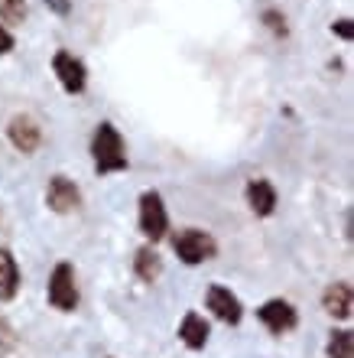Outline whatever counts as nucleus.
<instances>
[{
	"mask_svg": "<svg viewBox=\"0 0 354 358\" xmlns=\"http://www.w3.org/2000/svg\"><path fill=\"white\" fill-rule=\"evenodd\" d=\"M91 153H94V166L98 173H121L127 170V150H124V141L114 124H98V131L91 137Z\"/></svg>",
	"mask_w": 354,
	"mask_h": 358,
	"instance_id": "f257e3e1",
	"label": "nucleus"
},
{
	"mask_svg": "<svg viewBox=\"0 0 354 358\" xmlns=\"http://www.w3.org/2000/svg\"><path fill=\"white\" fill-rule=\"evenodd\" d=\"M260 322L267 326L270 332H276V336H283V332H289L293 326H296V310L289 306L286 300H270L260 306Z\"/></svg>",
	"mask_w": 354,
	"mask_h": 358,
	"instance_id": "0eeeda50",
	"label": "nucleus"
},
{
	"mask_svg": "<svg viewBox=\"0 0 354 358\" xmlns=\"http://www.w3.org/2000/svg\"><path fill=\"white\" fill-rule=\"evenodd\" d=\"M52 69H56L59 82H62V88H66L68 94L84 92V82H88V76H84L82 59H75L72 52H66V49H59L56 59H52Z\"/></svg>",
	"mask_w": 354,
	"mask_h": 358,
	"instance_id": "39448f33",
	"label": "nucleus"
},
{
	"mask_svg": "<svg viewBox=\"0 0 354 358\" xmlns=\"http://www.w3.org/2000/svg\"><path fill=\"white\" fill-rule=\"evenodd\" d=\"M325 310L338 320H348L351 316V287L348 283H332L325 290Z\"/></svg>",
	"mask_w": 354,
	"mask_h": 358,
	"instance_id": "f8f14e48",
	"label": "nucleus"
},
{
	"mask_svg": "<svg viewBox=\"0 0 354 358\" xmlns=\"http://www.w3.org/2000/svg\"><path fill=\"white\" fill-rule=\"evenodd\" d=\"M39 127L33 117H27V114H17L13 121H10V143L17 147L20 153H33L39 147Z\"/></svg>",
	"mask_w": 354,
	"mask_h": 358,
	"instance_id": "6e6552de",
	"label": "nucleus"
},
{
	"mask_svg": "<svg viewBox=\"0 0 354 358\" xmlns=\"http://www.w3.org/2000/svg\"><path fill=\"white\" fill-rule=\"evenodd\" d=\"M332 33H338V36H341V39H351L354 36V27H351V20H338V23H335V27H332Z\"/></svg>",
	"mask_w": 354,
	"mask_h": 358,
	"instance_id": "a211bd4d",
	"label": "nucleus"
},
{
	"mask_svg": "<svg viewBox=\"0 0 354 358\" xmlns=\"http://www.w3.org/2000/svg\"><path fill=\"white\" fill-rule=\"evenodd\" d=\"M46 7L52 10V13H59V17H66L68 10H72V0H46Z\"/></svg>",
	"mask_w": 354,
	"mask_h": 358,
	"instance_id": "6ab92c4d",
	"label": "nucleus"
},
{
	"mask_svg": "<svg viewBox=\"0 0 354 358\" xmlns=\"http://www.w3.org/2000/svg\"><path fill=\"white\" fill-rule=\"evenodd\" d=\"M169 218H166V206H163V196L159 192H143L140 196V231L149 241H159L166 235Z\"/></svg>",
	"mask_w": 354,
	"mask_h": 358,
	"instance_id": "7ed1b4c3",
	"label": "nucleus"
},
{
	"mask_svg": "<svg viewBox=\"0 0 354 358\" xmlns=\"http://www.w3.org/2000/svg\"><path fill=\"white\" fill-rule=\"evenodd\" d=\"M263 23L276 33V36H286V20H283V13H276V10H267L263 13Z\"/></svg>",
	"mask_w": 354,
	"mask_h": 358,
	"instance_id": "f3484780",
	"label": "nucleus"
},
{
	"mask_svg": "<svg viewBox=\"0 0 354 358\" xmlns=\"http://www.w3.org/2000/svg\"><path fill=\"white\" fill-rule=\"evenodd\" d=\"M20 290V271L17 261L7 248H0V300H13Z\"/></svg>",
	"mask_w": 354,
	"mask_h": 358,
	"instance_id": "9b49d317",
	"label": "nucleus"
},
{
	"mask_svg": "<svg viewBox=\"0 0 354 358\" xmlns=\"http://www.w3.org/2000/svg\"><path fill=\"white\" fill-rule=\"evenodd\" d=\"M179 336H182V342H186L189 349H202L208 342V322L198 313H189L186 320H182V326H179Z\"/></svg>",
	"mask_w": 354,
	"mask_h": 358,
	"instance_id": "ddd939ff",
	"label": "nucleus"
},
{
	"mask_svg": "<svg viewBox=\"0 0 354 358\" xmlns=\"http://www.w3.org/2000/svg\"><path fill=\"white\" fill-rule=\"evenodd\" d=\"M208 310H212L218 320L231 322V326L241 322V303H237V296H234L231 290H224V287H212V290H208Z\"/></svg>",
	"mask_w": 354,
	"mask_h": 358,
	"instance_id": "1a4fd4ad",
	"label": "nucleus"
},
{
	"mask_svg": "<svg viewBox=\"0 0 354 358\" xmlns=\"http://www.w3.org/2000/svg\"><path fill=\"white\" fill-rule=\"evenodd\" d=\"M218 245L208 231H198V228H186L182 235L176 238V255L186 261V264H202L208 257H214Z\"/></svg>",
	"mask_w": 354,
	"mask_h": 358,
	"instance_id": "f03ea898",
	"label": "nucleus"
},
{
	"mask_svg": "<svg viewBox=\"0 0 354 358\" xmlns=\"http://www.w3.org/2000/svg\"><path fill=\"white\" fill-rule=\"evenodd\" d=\"M0 20L3 23H23L27 20V0H0Z\"/></svg>",
	"mask_w": 354,
	"mask_h": 358,
	"instance_id": "dca6fc26",
	"label": "nucleus"
},
{
	"mask_svg": "<svg viewBox=\"0 0 354 358\" xmlns=\"http://www.w3.org/2000/svg\"><path fill=\"white\" fill-rule=\"evenodd\" d=\"M49 303L62 313H72L78 306V290H75V271L72 264H59L49 277Z\"/></svg>",
	"mask_w": 354,
	"mask_h": 358,
	"instance_id": "20e7f679",
	"label": "nucleus"
},
{
	"mask_svg": "<svg viewBox=\"0 0 354 358\" xmlns=\"http://www.w3.org/2000/svg\"><path fill=\"white\" fill-rule=\"evenodd\" d=\"M133 267H137V277L147 283H153L163 273V261H159V255L153 251V248H140L137 251V261H133Z\"/></svg>",
	"mask_w": 354,
	"mask_h": 358,
	"instance_id": "4468645a",
	"label": "nucleus"
},
{
	"mask_svg": "<svg viewBox=\"0 0 354 358\" xmlns=\"http://www.w3.org/2000/svg\"><path fill=\"white\" fill-rule=\"evenodd\" d=\"M247 202L257 215H270L276 208V189L267 182V179H251L247 182Z\"/></svg>",
	"mask_w": 354,
	"mask_h": 358,
	"instance_id": "9d476101",
	"label": "nucleus"
},
{
	"mask_svg": "<svg viewBox=\"0 0 354 358\" xmlns=\"http://www.w3.org/2000/svg\"><path fill=\"white\" fill-rule=\"evenodd\" d=\"M10 49H13V36L7 33V27H0V56H7Z\"/></svg>",
	"mask_w": 354,
	"mask_h": 358,
	"instance_id": "aec40b11",
	"label": "nucleus"
},
{
	"mask_svg": "<svg viewBox=\"0 0 354 358\" xmlns=\"http://www.w3.org/2000/svg\"><path fill=\"white\" fill-rule=\"evenodd\" d=\"M78 202H82V196H78V186H75L72 179L52 176V182L46 189V206L52 212H72V208H78Z\"/></svg>",
	"mask_w": 354,
	"mask_h": 358,
	"instance_id": "423d86ee",
	"label": "nucleus"
},
{
	"mask_svg": "<svg viewBox=\"0 0 354 358\" xmlns=\"http://www.w3.org/2000/svg\"><path fill=\"white\" fill-rule=\"evenodd\" d=\"M328 358H354V336L348 329L332 332V339H328Z\"/></svg>",
	"mask_w": 354,
	"mask_h": 358,
	"instance_id": "2eb2a0df",
	"label": "nucleus"
}]
</instances>
